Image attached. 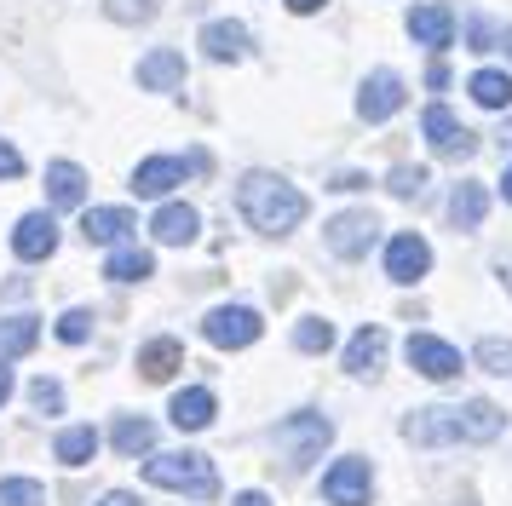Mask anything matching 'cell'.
Instances as JSON below:
<instances>
[{
  "instance_id": "obj_46",
  "label": "cell",
  "mask_w": 512,
  "mask_h": 506,
  "mask_svg": "<svg viewBox=\"0 0 512 506\" xmlns=\"http://www.w3.org/2000/svg\"><path fill=\"white\" fill-rule=\"evenodd\" d=\"M501 144H512V127H507V133H501Z\"/></svg>"
},
{
  "instance_id": "obj_43",
  "label": "cell",
  "mask_w": 512,
  "mask_h": 506,
  "mask_svg": "<svg viewBox=\"0 0 512 506\" xmlns=\"http://www.w3.org/2000/svg\"><path fill=\"white\" fill-rule=\"evenodd\" d=\"M12 397V368H0V403Z\"/></svg>"
},
{
  "instance_id": "obj_45",
  "label": "cell",
  "mask_w": 512,
  "mask_h": 506,
  "mask_svg": "<svg viewBox=\"0 0 512 506\" xmlns=\"http://www.w3.org/2000/svg\"><path fill=\"white\" fill-rule=\"evenodd\" d=\"M501 196H507V202H512V167H507V179H501Z\"/></svg>"
},
{
  "instance_id": "obj_15",
  "label": "cell",
  "mask_w": 512,
  "mask_h": 506,
  "mask_svg": "<svg viewBox=\"0 0 512 506\" xmlns=\"http://www.w3.org/2000/svg\"><path fill=\"white\" fill-rule=\"evenodd\" d=\"M12 253L18 259H52L58 253V225H52V213H24L18 219V230H12Z\"/></svg>"
},
{
  "instance_id": "obj_41",
  "label": "cell",
  "mask_w": 512,
  "mask_h": 506,
  "mask_svg": "<svg viewBox=\"0 0 512 506\" xmlns=\"http://www.w3.org/2000/svg\"><path fill=\"white\" fill-rule=\"evenodd\" d=\"M363 184H369V179H363V173H340V179L328 184V190H363Z\"/></svg>"
},
{
  "instance_id": "obj_39",
  "label": "cell",
  "mask_w": 512,
  "mask_h": 506,
  "mask_svg": "<svg viewBox=\"0 0 512 506\" xmlns=\"http://www.w3.org/2000/svg\"><path fill=\"white\" fill-rule=\"evenodd\" d=\"M98 506H144L139 495H133V489H110V495H104V501Z\"/></svg>"
},
{
  "instance_id": "obj_42",
  "label": "cell",
  "mask_w": 512,
  "mask_h": 506,
  "mask_svg": "<svg viewBox=\"0 0 512 506\" xmlns=\"http://www.w3.org/2000/svg\"><path fill=\"white\" fill-rule=\"evenodd\" d=\"M236 506H271V495H259V489H242V495H236Z\"/></svg>"
},
{
  "instance_id": "obj_16",
  "label": "cell",
  "mask_w": 512,
  "mask_h": 506,
  "mask_svg": "<svg viewBox=\"0 0 512 506\" xmlns=\"http://www.w3.org/2000/svg\"><path fill=\"white\" fill-rule=\"evenodd\" d=\"M196 230H202V213L185 202H167L156 219H150V236L162 242V248H190L196 242Z\"/></svg>"
},
{
  "instance_id": "obj_38",
  "label": "cell",
  "mask_w": 512,
  "mask_h": 506,
  "mask_svg": "<svg viewBox=\"0 0 512 506\" xmlns=\"http://www.w3.org/2000/svg\"><path fill=\"white\" fill-rule=\"evenodd\" d=\"M426 87H432V92L449 87V64H443V58H432V64H426Z\"/></svg>"
},
{
  "instance_id": "obj_30",
  "label": "cell",
  "mask_w": 512,
  "mask_h": 506,
  "mask_svg": "<svg viewBox=\"0 0 512 506\" xmlns=\"http://www.w3.org/2000/svg\"><path fill=\"white\" fill-rule=\"evenodd\" d=\"M0 506H47V489L35 478H0Z\"/></svg>"
},
{
  "instance_id": "obj_13",
  "label": "cell",
  "mask_w": 512,
  "mask_h": 506,
  "mask_svg": "<svg viewBox=\"0 0 512 506\" xmlns=\"http://www.w3.org/2000/svg\"><path fill=\"white\" fill-rule=\"evenodd\" d=\"M133 230H139V219H133L127 207H87V213H81V236H87L93 248H121Z\"/></svg>"
},
{
  "instance_id": "obj_27",
  "label": "cell",
  "mask_w": 512,
  "mask_h": 506,
  "mask_svg": "<svg viewBox=\"0 0 512 506\" xmlns=\"http://www.w3.org/2000/svg\"><path fill=\"white\" fill-rule=\"evenodd\" d=\"M52 455L64 460V466H87V460L98 455V432H93V426H70V432H58Z\"/></svg>"
},
{
  "instance_id": "obj_5",
  "label": "cell",
  "mask_w": 512,
  "mask_h": 506,
  "mask_svg": "<svg viewBox=\"0 0 512 506\" xmlns=\"http://www.w3.org/2000/svg\"><path fill=\"white\" fill-rule=\"evenodd\" d=\"M369 495H374V472H369L363 455L334 460L323 472V501L328 506H369Z\"/></svg>"
},
{
  "instance_id": "obj_37",
  "label": "cell",
  "mask_w": 512,
  "mask_h": 506,
  "mask_svg": "<svg viewBox=\"0 0 512 506\" xmlns=\"http://www.w3.org/2000/svg\"><path fill=\"white\" fill-rule=\"evenodd\" d=\"M18 173H24V156H18V150L0 138V179H18Z\"/></svg>"
},
{
  "instance_id": "obj_6",
  "label": "cell",
  "mask_w": 512,
  "mask_h": 506,
  "mask_svg": "<svg viewBox=\"0 0 512 506\" xmlns=\"http://www.w3.org/2000/svg\"><path fill=\"white\" fill-rule=\"evenodd\" d=\"M420 133H426V144H432V156H443V161H466L472 150H478V133H466L449 104H432V110L420 115Z\"/></svg>"
},
{
  "instance_id": "obj_18",
  "label": "cell",
  "mask_w": 512,
  "mask_h": 506,
  "mask_svg": "<svg viewBox=\"0 0 512 506\" xmlns=\"http://www.w3.org/2000/svg\"><path fill=\"white\" fill-rule=\"evenodd\" d=\"M409 35H415L420 46H432V52H443V46L455 41V12H449V6H415V12H409Z\"/></svg>"
},
{
  "instance_id": "obj_4",
  "label": "cell",
  "mask_w": 512,
  "mask_h": 506,
  "mask_svg": "<svg viewBox=\"0 0 512 506\" xmlns=\"http://www.w3.org/2000/svg\"><path fill=\"white\" fill-rule=\"evenodd\" d=\"M202 334H208V345H219V351H242V345H254L259 334H265V322H259L254 305H219V311H208Z\"/></svg>"
},
{
  "instance_id": "obj_7",
  "label": "cell",
  "mask_w": 512,
  "mask_h": 506,
  "mask_svg": "<svg viewBox=\"0 0 512 506\" xmlns=\"http://www.w3.org/2000/svg\"><path fill=\"white\" fill-rule=\"evenodd\" d=\"M277 443L288 449L294 466H311V460L334 443V426H328L323 414H294V420H282V426H277Z\"/></svg>"
},
{
  "instance_id": "obj_31",
  "label": "cell",
  "mask_w": 512,
  "mask_h": 506,
  "mask_svg": "<svg viewBox=\"0 0 512 506\" xmlns=\"http://www.w3.org/2000/svg\"><path fill=\"white\" fill-rule=\"evenodd\" d=\"M156 12H162V0H104L110 23H150Z\"/></svg>"
},
{
  "instance_id": "obj_29",
  "label": "cell",
  "mask_w": 512,
  "mask_h": 506,
  "mask_svg": "<svg viewBox=\"0 0 512 506\" xmlns=\"http://www.w3.org/2000/svg\"><path fill=\"white\" fill-rule=\"evenodd\" d=\"M294 345H300L305 357L328 351V345H334V322H328V317H305L300 328H294Z\"/></svg>"
},
{
  "instance_id": "obj_36",
  "label": "cell",
  "mask_w": 512,
  "mask_h": 506,
  "mask_svg": "<svg viewBox=\"0 0 512 506\" xmlns=\"http://www.w3.org/2000/svg\"><path fill=\"white\" fill-rule=\"evenodd\" d=\"M466 41H472V52H489V46L501 41V29H495V23H489L484 12H478V18L466 23Z\"/></svg>"
},
{
  "instance_id": "obj_23",
  "label": "cell",
  "mask_w": 512,
  "mask_h": 506,
  "mask_svg": "<svg viewBox=\"0 0 512 506\" xmlns=\"http://www.w3.org/2000/svg\"><path fill=\"white\" fill-rule=\"evenodd\" d=\"M87 202V173L75 161H52L47 167V207H81Z\"/></svg>"
},
{
  "instance_id": "obj_28",
  "label": "cell",
  "mask_w": 512,
  "mask_h": 506,
  "mask_svg": "<svg viewBox=\"0 0 512 506\" xmlns=\"http://www.w3.org/2000/svg\"><path fill=\"white\" fill-rule=\"evenodd\" d=\"M35 340H41V322L35 317H6L0 322V357H24V351H35Z\"/></svg>"
},
{
  "instance_id": "obj_40",
  "label": "cell",
  "mask_w": 512,
  "mask_h": 506,
  "mask_svg": "<svg viewBox=\"0 0 512 506\" xmlns=\"http://www.w3.org/2000/svg\"><path fill=\"white\" fill-rule=\"evenodd\" d=\"M328 0H288V12H294V18H311V12H323Z\"/></svg>"
},
{
  "instance_id": "obj_47",
  "label": "cell",
  "mask_w": 512,
  "mask_h": 506,
  "mask_svg": "<svg viewBox=\"0 0 512 506\" xmlns=\"http://www.w3.org/2000/svg\"><path fill=\"white\" fill-rule=\"evenodd\" d=\"M507 282H512V265H507Z\"/></svg>"
},
{
  "instance_id": "obj_21",
  "label": "cell",
  "mask_w": 512,
  "mask_h": 506,
  "mask_svg": "<svg viewBox=\"0 0 512 506\" xmlns=\"http://www.w3.org/2000/svg\"><path fill=\"white\" fill-rule=\"evenodd\" d=\"M213 414H219V403H213V391L190 386L173 397V409H167V420L179 426V432H202V426H213Z\"/></svg>"
},
{
  "instance_id": "obj_9",
  "label": "cell",
  "mask_w": 512,
  "mask_h": 506,
  "mask_svg": "<svg viewBox=\"0 0 512 506\" xmlns=\"http://www.w3.org/2000/svg\"><path fill=\"white\" fill-rule=\"evenodd\" d=\"M426 271H432V248H426V236L397 230L392 242H386V276H392L397 288H415Z\"/></svg>"
},
{
  "instance_id": "obj_3",
  "label": "cell",
  "mask_w": 512,
  "mask_h": 506,
  "mask_svg": "<svg viewBox=\"0 0 512 506\" xmlns=\"http://www.w3.org/2000/svg\"><path fill=\"white\" fill-rule=\"evenodd\" d=\"M144 483L156 489H173V495H190V501H219V472H213L208 455H150L144 460Z\"/></svg>"
},
{
  "instance_id": "obj_25",
  "label": "cell",
  "mask_w": 512,
  "mask_h": 506,
  "mask_svg": "<svg viewBox=\"0 0 512 506\" xmlns=\"http://www.w3.org/2000/svg\"><path fill=\"white\" fill-rule=\"evenodd\" d=\"M466 92H472L478 110H512V75L507 69H478V75L466 81Z\"/></svg>"
},
{
  "instance_id": "obj_26",
  "label": "cell",
  "mask_w": 512,
  "mask_h": 506,
  "mask_svg": "<svg viewBox=\"0 0 512 506\" xmlns=\"http://www.w3.org/2000/svg\"><path fill=\"white\" fill-rule=\"evenodd\" d=\"M110 443H116V455L139 460V455H150V449H156V426H150V420H139V414H127V420H116Z\"/></svg>"
},
{
  "instance_id": "obj_1",
  "label": "cell",
  "mask_w": 512,
  "mask_h": 506,
  "mask_svg": "<svg viewBox=\"0 0 512 506\" xmlns=\"http://www.w3.org/2000/svg\"><path fill=\"white\" fill-rule=\"evenodd\" d=\"M507 432V414L484 403V397H472L461 409H415L403 420V437L415 443V449H443V443H495V437Z\"/></svg>"
},
{
  "instance_id": "obj_12",
  "label": "cell",
  "mask_w": 512,
  "mask_h": 506,
  "mask_svg": "<svg viewBox=\"0 0 512 506\" xmlns=\"http://www.w3.org/2000/svg\"><path fill=\"white\" fill-rule=\"evenodd\" d=\"M409 368L426 374V380H455L461 374V351L449 340H438V334H415L409 340Z\"/></svg>"
},
{
  "instance_id": "obj_35",
  "label": "cell",
  "mask_w": 512,
  "mask_h": 506,
  "mask_svg": "<svg viewBox=\"0 0 512 506\" xmlns=\"http://www.w3.org/2000/svg\"><path fill=\"white\" fill-rule=\"evenodd\" d=\"M29 403H35V409H41V414H58V409H64V386H58V380H47V374H41V380L29 386Z\"/></svg>"
},
{
  "instance_id": "obj_24",
  "label": "cell",
  "mask_w": 512,
  "mask_h": 506,
  "mask_svg": "<svg viewBox=\"0 0 512 506\" xmlns=\"http://www.w3.org/2000/svg\"><path fill=\"white\" fill-rule=\"evenodd\" d=\"M104 276H110V282H150V276H156V253L139 248V242H121V248L110 253Z\"/></svg>"
},
{
  "instance_id": "obj_14",
  "label": "cell",
  "mask_w": 512,
  "mask_h": 506,
  "mask_svg": "<svg viewBox=\"0 0 512 506\" xmlns=\"http://www.w3.org/2000/svg\"><path fill=\"white\" fill-rule=\"evenodd\" d=\"M386 328L380 322H363L357 334H351V345H346V374H357V380H374L380 374V363H386Z\"/></svg>"
},
{
  "instance_id": "obj_34",
  "label": "cell",
  "mask_w": 512,
  "mask_h": 506,
  "mask_svg": "<svg viewBox=\"0 0 512 506\" xmlns=\"http://www.w3.org/2000/svg\"><path fill=\"white\" fill-rule=\"evenodd\" d=\"M87 334H93V311H64L58 317V340L64 345H81Z\"/></svg>"
},
{
  "instance_id": "obj_11",
  "label": "cell",
  "mask_w": 512,
  "mask_h": 506,
  "mask_svg": "<svg viewBox=\"0 0 512 506\" xmlns=\"http://www.w3.org/2000/svg\"><path fill=\"white\" fill-rule=\"evenodd\" d=\"M403 75L397 69H374L369 81H363V92H357V115L363 121H392L397 110H403Z\"/></svg>"
},
{
  "instance_id": "obj_22",
  "label": "cell",
  "mask_w": 512,
  "mask_h": 506,
  "mask_svg": "<svg viewBox=\"0 0 512 506\" xmlns=\"http://www.w3.org/2000/svg\"><path fill=\"white\" fill-rule=\"evenodd\" d=\"M489 213V190L478 179H461L455 184V196H449V225L455 230H478Z\"/></svg>"
},
{
  "instance_id": "obj_33",
  "label": "cell",
  "mask_w": 512,
  "mask_h": 506,
  "mask_svg": "<svg viewBox=\"0 0 512 506\" xmlns=\"http://www.w3.org/2000/svg\"><path fill=\"white\" fill-rule=\"evenodd\" d=\"M386 190H392V196H403V202H415L420 190H426V167H392Z\"/></svg>"
},
{
  "instance_id": "obj_19",
  "label": "cell",
  "mask_w": 512,
  "mask_h": 506,
  "mask_svg": "<svg viewBox=\"0 0 512 506\" xmlns=\"http://www.w3.org/2000/svg\"><path fill=\"white\" fill-rule=\"evenodd\" d=\"M202 52H208L213 64H236V58H248V29L231 18H213L202 29Z\"/></svg>"
},
{
  "instance_id": "obj_32",
  "label": "cell",
  "mask_w": 512,
  "mask_h": 506,
  "mask_svg": "<svg viewBox=\"0 0 512 506\" xmlns=\"http://www.w3.org/2000/svg\"><path fill=\"white\" fill-rule=\"evenodd\" d=\"M478 368L512 380V340H478Z\"/></svg>"
},
{
  "instance_id": "obj_17",
  "label": "cell",
  "mask_w": 512,
  "mask_h": 506,
  "mask_svg": "<svg viewBox=\"0 0 512 506\" xmlns=\"http://www.w3.org/2000/svg\"><path fill=\"white\" fill-rule=\"evenodd\" d=\"M139 87L144 92H179L185 87V52L156 46L150 58H139Z\"/></svg>"
},
{
  "instance_id": "obj_20",
  "label": "cell",
  "mask_w": 512,
  "mask_h": 506,
  "mask_svg": "<svg viewBox=\"0 0 512 506\" xmlns=\"http://www.w3.org/2000/svg\"><path fill=\"white\" fill-rule=\"evenodd\" d=\"M179 368H185V345H179V340H167V334H162V340L139 345V374L150 380V386H162V380H173Z\"/></svg>"
},
{
  "instance_id": "obj_8",
  "label": "cell",
  "mask_w": 512,
  "mask_h": 506,
  "mask_svg": "<svg viewBox=\"0 0 512 506\" xmlns=\"http://www.w3.org/2000/svg\"><path fill=\"white\" fill-rule=\"evenodd\" d=\"M208 167V156H150L133 167V190L139 196H167L173 184H185L190 173H202Z\"/></svg>"
},
{
  "instance_id": "obj_10",
  "label": "cell",
  "mask_w": 512,
  "mask_h": 506,
  "mask_svg": "<svg viewBox=\"0 0 512 506\" xmlns=\"http://www.w3.org/2000/svg\"><path fill=\"white\" fill-rule=\"evenodd\" d=\"M374 236H380V219H374L369 207L328 219V253H340V259H363L374 248Z\"/></svg>"
},
{
  "instance_id": "obj_44",
  "label": "cell",
  "mask_w": 512,
  "mask_h": 506,
  "mask_svg": "<svg viewBox=\"0 0 512 506\" xmlns=\"http://www.w3.org/2000/svg\"><path fill=\"white\" fill-rule=\"evenodd\" d=\"M495 46H501V52L512 58V29H501V41H495Z\"/></svg>"
},
{
  "instance_id": "obj_2",
  "label": "cell",
  "mask_w": 512,
  "mask_h": 506,
  "mask_svg": "<svg viewBox=\"0 0 512 506\" xmlns=\"http://www.w3.org/2000/svg\"><path fill=\"white\" fill-rule=\"evenodd\" d=\"M236 207H242V219L259 236H288L305 219V196L288 179H277V173H248L236 184Z\"/></svg>"
}]
</instances>
